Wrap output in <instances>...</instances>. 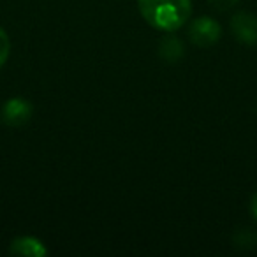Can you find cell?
Masks as SVG:
<instances>
[{
  "mask_svg": "<svg viewBox=\"0 0 257 257\" xmlns=\"http://www.w3.org/2000/svg\"><path fill=\"white\" fill-rule=\"evenodd\" d=\"M250 213H252V217L257 220V192L252 196V201H250Z\"/></svg>",
  "mask_w": 257,
  "mask_h": 257,
  "instance_id": "30bf717a",
  "label": "cell"
},
{
  "mask_svg": "<svg viewBox=\"0 0 257 257\" xmlns=\"http://www.w3.org/2000/svg\"><path fill=\"white\" fill-rule=\"evenodd\" d=\"M183 53V43L178 39L176 36H166L164 39L161 41V46H159V55H161L162 60L169 62V64H175V62L182 60Z\"/></svg>",
  "mask_w": 257,
  "mask_h": 257,
  "instance_id": "8992f818",
  "label": "cell"
},
{
  "mask_svg": "<svg viewBox=\"0 0 257 257\" xmlns=\"http://www.w3.org/2000/svg\"><path fill=\"white\" fill-rule=\"evenodd\" d=\"M210 2L217 9H220V11H225V9H229V8H232V6L238 4V0H210Z\"/></svg>",
  "mask_w": 257,
  "mask_h": 257,
  "instance_id": "9c48e42d",
  "label": "cell"
},
{
  "mask_svg": "<svg viewBox=\"0 0 257 257\" xmlns=\"http://www.w3.org/2000/svg\"><path fill=\"white\" fill-rule=\"evenodd\" d=\"M222 36V27L218 22H215L210 16H201L196 18L189 25V37L192 44L199 48H210L220 39Z\"/></svg>",
  "mask_w": 257,
  "mask_h": 257,
  "instance_id": "7a4b0ae2",
  "label": "cell"
},
{
  "mask_svg": "<svg viewBox=\"0 0 257 257\" xmlns=\"http://www.w3.org/2000/svg\"><path fill=\"white\" fill-rule=\"evenodd\" d=\"M9 253L11 255H23V257H44L48 255V248L36 236H20V238L11 241Z\"/></svg>",
  "mask_w": 257,
  "mask_h": 257,
  "instance_id": "5b68a950",
  "label": "cell"
},
{
  "mask_svg": "<svg viewBox=\"0 0 257 257\" xmlns=\"http://www.w3.org/2000/svg\"><path fill=\"white\" fill-rule=\"evenodd\" d=\"M34 107L27 99L22 97H13L6 100L2 109H0V120L9 127H22L32 118Z\"/></svg>",
  "mask_w": 257,
  "mask_h": 257,
  "instance_id": "3957f363",
  "label": "cell"
},
{
  "mask_svg": "<svg viewBox=\"0 0 257 257\" xmlns=\"http://www.w3.org/2000/svg\"><path fill=\"white\" fill-rule=\"evenodd\" d=\"M9 51H11V41H9V36L6 34V30L0 27V67L8 62Z\"/></svg>",
  "mask_w": 257,
  "mask_h": 257,
  "instance_id": "ba28073f",
  "label": "cell"
},
{
  "mask_svg": "<svg viewBox=\"0 0 257 257\" xmlns=\"http://www.w3.org/2000/svg\"><path fill=\"white\" fill-rule=\"evenodd\" d=\"M231 30L239 43L246 46L257 44V16L252 13H238L231 20Z\"/></svg>",
  "mask_w": 257,
  "mask_h": 257,
  "instance_id": "277c9868",
  "label": "cell"
},
{
  "mask_svg": "<svg viewBox=\"0 0 257 257\" xmlns=\"http://www.w3.org/2000/svg\"><path fill=\"white\" fill-rule=\"evenodd\" d=\"M138 8L145 22L162 32L182 29L192 15L190 0H138Z\"/></svg>",
  "mask_w": 257,
  "mask_h": 257,
  "instance_id": "6da1fadb",
  "label": "cell"
},
{
  "mask_svg": "<svg viewBox=\"0 0 257 257\" xmlns=\"http://www.w3.org/2000/svg\"><path fill=\"white\" fill-rule=\"evenodd\" d=\"M255 241H257V236L253 234L250 229H241V231H238V234L234 236L236 246H241V248H252Z\"/></svg>",
  "mask_w": 257,
  "mask_h": 257,
  "instance_id": "52a82bcc",
  "label": "cell"
}]
</instances>
